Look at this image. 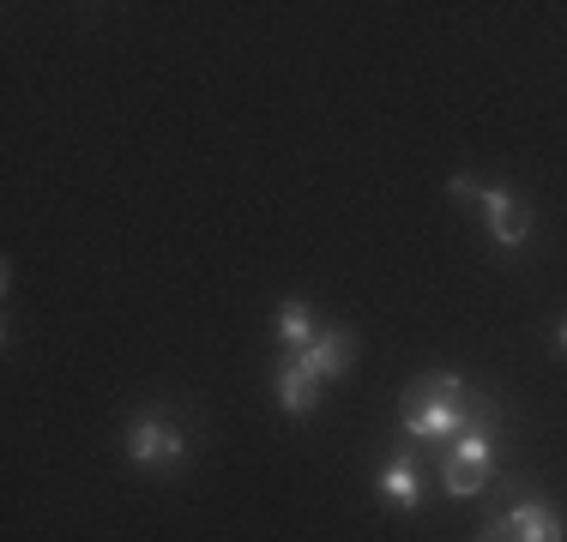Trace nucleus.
I'll return each mask as SVG.
<instances>
[{
  "label": "nucleus",
  "instance_id": "1",
  "mask_svg": "<svg viewBox=\"0 0 567 542\" xmlns=\"http://www.w3.org/2000/svg\"><path fill=\"white\" fill-rule=\"evenodd\" d=\"M127 458L145 470H175V465H187V440L164 416H140V423H127Z\"/></svg>",
  "mask_w": 567,
  "mask_h": 542
},
{
  "label": "nucleus",
  "instance_id": "2",
  "mask_svg": "<svg viewBox=\"0 0 567 542\" xmlns=\"http://www.w3.org/2000/svg\"><path fill=\"white\" fill-rule=\"evenodd\" d=\"M477 206L489 217V236L502 241V248H525V236H532V206H519L507 187H483Z\"/></svg>",
  "mask_w": 567,
  "mask_h": 542
},
{
  "label": "nucleus",
  "instance_id": "3",
  "mask_svg": "<svg viewBox=\"0 0 567 542\" xmlns=\"http://www.w3.org/2000/svg\"><path fill=\"white\" fill-rule=\"evenodd\" d=\"M374 494H381L393 512H416V507H423V477H416L411 446H399V452L386 458V470H381V482H374Z\"/></svg>",
  "mask_w": 567,
  "mask_h": 542
},
{
  "label": "nucleus",
  "instance_id": "4",
  "mask_svg": "<svg viewBox=\"0 0 567 542\" xmlns=\"http://www.w3.org/2000/svg\"><path fill=\"white\" fill-rule=\"evenodd\" d=\"M296 362H302V368L327 386L332 374H344L350 362H357V344H350V332H320L308 350H296Z\"/></svg>",
  "mask_w": 567,
  "mask_h": 542
},
{
  "label": "nucleus",
  "instance_id": "5",
  "mask_svg": "<svg viewBox=\"0 0 567 542\" xmlns=\"http://www.w3.org/2000/svg\"><path fill=\"white\" fill-rule=\"evenodd\" d=\"M272 386H278V410H284V416H308V410L320 404V379L308 374L296 356L278 362V379H272Z\"/></svg>",
  "mask_w": 567,
  "mask_h": 542
},
{
  "label": "nucleus",
  "instance_id": "6",
  "mask_svg": "<svg viewBox=\"0 0 567 542\" xmlns=\"http://www.w3.org/2000/svg\"><path fill=\"white\" fill-rule=\"evenodd\" d=\"M507 519H513V536L519 542H561V531H567L561 512L549 507V500H519Z\"/></svg>",
  "mask_w": 567,
  "mask_h": 542
},
{
  "label": "nucleus",
  "instance_id": "7",
  "mask_svg": "<svg viewBox=\"0 0 567 542\" xmlns=\"http://www.w3.org/2000/svg\"><path fill=\"white\" fill-rule=\"evenodd\" d=\"M423 404H465V386H458V374H423L404 386V404L399 410H423Z\"/></svg>",
  "mask_w": 567,
  "mask_h": 542
},
{
  "label": "nucleus",
  "instance_id": "8",
  "mask_svg": "<svg viewBox=\"0 0 567 542\" xmlns=\"http://www.w3.org/2000/svg\"><path fill=\"white\" fill-rule=\"evenodd\" d=\"M315 314H308V302H284L278 308V344L284 350H308V344H315Z\"/></svg>",
  "mask_w": 567,
  "mask_h": 542
},
{
  "label": "nucleus",
  "instance_id": "9",
  "mask_svg": "<svg viewBox=\"0 0 567 542\" xmlns=\"http://www.w3.org/2000/svg\"><path fill=\"white\" fill-rule=\"evenodd\" d=\"M441 482H447V494H453V500H477V494H483V482H489V470L465 465V458H441Z\"/></svg>",
  "mask_w": 567,
  "mask_h": 542
},
{
  "label": "nucleus",
  "instance_id": "10",
  "mask_svg": "<svg viewBox=\"0 0 567 542\" xmlns=\"http://www.w3.org/2000/svg\"><path fill=\"white\" fill-rule=\"evenodd\" d=\"M495 423H502V410H495V398H477V392H471V398H465V428H477V434H495Z\"/></svg>",
  "mask_w": 567,
  "mask_h": 542
},
{
  "label": "nucleus",
  "instance_id": "11",
  "mask_svg": "<svg viewBox=\"0 0 567 542\" xmlns=\"http://www.w3.org/2000/svg\"><path fill=\"white\" fill-rule=\"evenodd\" d=\"M477 542H519V536H513V519H507V512H495V519L483 524V536H477Z\"/></svg>",
  "mask_w": 567,
  "mask_h": 542
},
{
  "label": "nucleus",
  "instance_id": "12",
  "mask_svg": "<svg viewBox=\"0 0 567 542\" xmlns=\"http://www.w3.org/2000/svg\"><path fill=\"white\" fill-rule=\"evenodd\" d=\"M483 181H471V175H453V199H477Z\"/></svg>",
  "mask_w": 567,
  "mask_h": 542
},
{
  "label": "nucleus",
  "instance_id": "13",
  "mask_svg": "<svg viewBox=\"0 0 567 542\" xmlns=\"http://www.w3.org/2000/svg\"><path fill=\"white\" fill-rule=\"evenodd\" d=\"M556 337H561V350H567V325H561V332H556Z\"/></svg>",
  "mask_w": 567,
  "mask_h": 542
}]
</instances>
